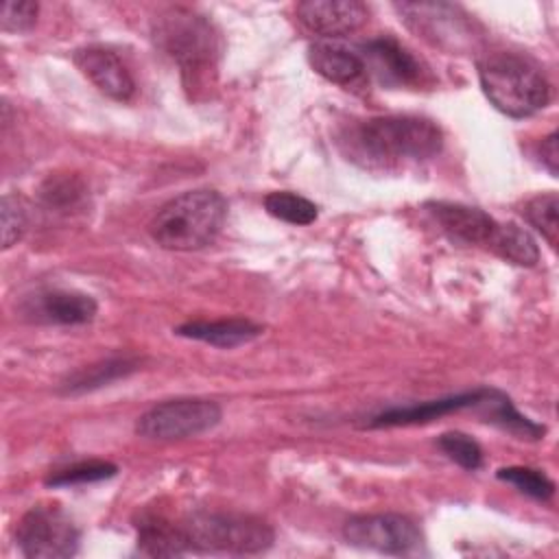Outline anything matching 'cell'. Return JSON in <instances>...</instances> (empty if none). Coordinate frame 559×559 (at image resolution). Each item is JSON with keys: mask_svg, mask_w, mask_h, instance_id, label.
I'll list each match as a JSON object with an SVG mask.
<instances>
[{"mask_svg": "<svg viewBox=\"0 0 559 559\" xmlns=\"http://www.w3.org/2000/svg\"><path fill=\"white\" fill-rule=\"evenodd\" d=\"M118 472L116 465L105 461H90V463H76L72 467H66L48 478V485L52 487H68V485H85V483H98L105 478H111Z\"/></svg>", "mask_w": 559, "mask_h": 559, "instance_id": "25", "label": "cell"}, {"mask_svg": "<svg viewBox=\"0 0 559 559\" xmlns=\"http://www.w3.org/2000/svg\"><path fill=\"white\" fill-rule=\"evenodd\" d=\"M308 57L314 72L343 87H360L369 76L362 55L338 41H314Z\"/></svg>", "mask_w": 559, "mask_h": 559, "instance_id": "14", "label": "cell"}, {"mask_svg": "<svg viewBox=\"0 0 559 559\" xmlns=\"http://www.w3.org/2000/svg\"><path fill=\"white\" fill-rule=\"evenodd\" d=\"M135 360L129 358H111L98 365H90L76 373H72L66 382H63V393H83V391H92L96 386H103L120 376H127L135 369Z\"/></svg>", "mask_w": 559, "mask_h": 559, "instance_id": "21", "label": "cell"}, {"mask_svg": "<svg viewBox=\"0 0 559 559\" xmlns=\"http://www.w3.org/2000/svg\"><path fill=\"white\" fill-rule=\"evenodd\" d=\"M35 17H37V2H28V0H22V2H4L2 4V28L4 31H11V33H20V31H28L33 24H35Z\"/></svg>", "mask_w": 559, "mask_h": 559, "instance_id": "28", "label": "cell"}, {"mask_svg": "<svg viewBox=\"0 0 559 559\" xmlns=\"http://www.w3.org/2000/svg\"><path fill=\"white\" fill-rule=\"evenodd\" d=\"M262 328L247 319H221V321H190L177 328L179 336L210 343L214 347H238L260 336Z\"/></svg>", "mask_w": 559, "mask_h": 559, "instance_id": "17", "label": "cell"}, {"mask_svg": "<svg viewBox=\"0 0 559 559\" xmlns=\"http://www.w3.org/2000/svg\"><path fill=\"white\" fill-rule=\"evenodd\" d=\"M354 159L365 166L395 168L402 164L426 162L441 151L439 127L419 116H382L358 122L347 140Z\"/></svg>", "mask_w": 559, "mask_h": 559, "instance_id": "1", "label": "cell"}, {"mask_svg": "<svg viewBox=\"0 0 559 559\" xmlns=\"http://www.w3.org/2000/svg\"><path fill=\"white\" fill-rule=\"evenodd\" d=\"M138 528V546L146 555H181L192 550L183 524L177 526L162 518H148Z\"/></svg>", "mask_w": 559, "mask_h": 559, "instance_id": "20", "label": "cell"}, {"mask_svg": "<svg viewBox=\"0 0 559 559\" xmlns=\"http://www.w3.org/2000/svg\"><path fill=\"white\" fill-rule=\"evenodd\" d=\"M474 408L491 424L504 428L507 432L520 437V439H539L544 435V426L531 421L528 417L520 415L511 400L496 391V389H480V395L474 404Z\"/></svg>", "mask_w": 559, "mask_h": 559, "instance_id": "18", "label": "cell"}, {"mask_svg": "<svg viewBox=\"0 0 559 559\" xmlns=\"http://www.w3.org/2000/svg\"><path fill=\"white\" fill-rule=\"evenodd\" d=\"M524 216L526 221L542 231V236L557 247L559 240V197L555 192H546V194H537L533 197L526 205H524Z\"/></svg>", "mask_w": 559, "mask_h": 559, "instance_id": "23", "label": "cell"}, {"mask_svg": "<svg viewBox=\"0 0 559 559\" xmlns=\"http://www.w3.org/2000/svg\"><path fill=\"white\" fill-rule=\"evenodd\" d=\"M48 197L50 203H72L76 201V197L81 194V188L66 179V181H57V183H50V188L44 192Z\"/></svg>", "mask_w": 559, "mask_h": 559, "instance_id": "29", "label": "cell"}, {"mask_svg": "<svg viewBox=\"0 0 559 559\" xmlns=\"http://www.w3.org/2000/svg\"><path fill=\"white\" fill-rule=\"evenodd\" d=\"M26 225H28V216H26L24 203L13 194H4V199H2V249L13 247L24 236Z\"/></svg>", "mask_w": 559, "mask_h": 559, "instance_id": "27", "label": "cell"}, {"mask_svg": "<svg viewBox=\"0 0 559 559\" xmlns=\"http://www.w3.org/2000/svg\"><path fill=\"white\" fill-rule=\"evenodd\" d=\"M74 63L109 98L124 103L133 96L135 83L116 52L100 46H90L74 52Z\"/></svg>", "mask_w": 559, "mask_h": 559, "instance_id": "13", "label": "cell"}, {"mask_svg": "<svg viewBox=\"0 0 559 559\" xmlns=\"http://www.w3.org/2000/svg\"><path fill=\"white\" fill-rule=\"evenodd\" d=\"M397 11L404 15L406 24L439 46L461 48L474 37L469 22L456 7L443 2H404L397 4Z\"/></svg>", "mask_w": 559, "mask_h": 559, "instance_id": "9", "label": "cell"}, {"mask_svg": "<svg viewBox=\"0 0 559 559\" xmlns=\"http://www.w3.org/2000/svg\"><path fill=\"white\" fill-rule=\"evenodd\" d=\"M221 406L212 400L181 397L148 408L135 424V432L155 441L197 437L221 421Z\"/></svg>", "mask_w": 559, "mask_h": 559, "instance_id": "5", "label": "cell"}, {"mask_svg": "<svg viewBox=\"0 0 559 559\" xmlns=\"http://www.w3.org/2000/svg\"><path fill=\"white\" fill-rule=\"evenodd\" d=\"M367 74H373L382 85L411 87L424 81L419 59L393 37H376L362 46Z\"/></svg>", "mask_w": 559, "mask_h": 559, "instance_id": "10", "label": "cell"}, {"mask_svg": "<svg viewBox=\"0 0 559 559\" xmlns=\"http://www.w3.org/2000/svg\"><path fill=\"white\" fill-rule=\"evenodd\" d=\"M299 22L323 37H343L358 31L369 11L358 0H308L297 4Z\"/></svg>", "mask_w": 559, "mask_h": 559, "instance_id": "11", "label": "cell"}, {"mask_svg": "<svg viewBox=\"0 0 559 559\" xmlns=\"http://www.w3.org/2000/svg\"><path fill=\"white\" fill-rule=\"evenodd\" d=\"M343 537L352 546L389 555H406L417 550L421 544V533L417 524L411 518L397 513L352 518L343 528Z\"/></svg>", "mask_w": 559, "mask_h": 559, "instance_id": "8", "label": "cell"}, {"mask_svg": "<svg viewBox=\"0 0 559 559\" xmlns=\"http://www.w3.org/2000/svg\"><path fill=\"white\" fill-rule=\"evenodd\" d=\"M190 548L212 552L253 555L273 544V528L253 515L242 513H210L201 511L183 524Z\"/></svg>", "mask_w": 559, "mask_h": 559, "instance_id": "4", "label": "cell"}, {"mask_svg": "<svg viewBox=\"0 0 559 559\" xmlns=\"http://www.w3.org/2000/svg\"><path fill=\"white\" fill-rule=\"evenodd\" d=\"M480 395V389L461 393V395H450L443 400H430L424 404H413V406H402V408H389L380 415H376L369 426L371 428H389V426H411V424H426L432 419H439L443 415H450L454 411L463 408H474L476 400Z\"/></svg>", "mask_w": 559, "mask_h": 559, "instance_id": "16", "label": "cell"}, {"mask_svg": "<svg viewBox=\"0 0 559 559\" xmlns=\"http://www.w3.org/2000/svg\"><path fill=\"white\" fill-rule=\"evenodd\" d=\"M98 306L94 297L79 293V290H41L26 299L24 312L44 323H57V325H81L94 319Z\"/></svg>", "mask_w": 559, "mask_h": 559, "instance_id": "12", "label": "cell"}, {"mask_svg": "<svg viewBox=\"0 0 559 559\" xmlns=\"http://www.w3.org/2000/svg\"><path fill=\"white\" fill-rule=\"evenodd\" d=\"M478 79L491 105L511 118L533 116L550 98V85L542 70L513 52L489 55L478 66Z\"/></svg>", "mask_w": 559, "mask_h": 559, "instance_id": "3", "label": "cell"}, {"mask_svg": "<svg viewBox=\"0 0 559 559\" xmlns=\"http://www.w3.org/2000/svg\"><path fill=\"white\" fill-rule=\"evenodd\" d=\"M539 159L542 164L550 170L552 177L559 173V148H557V133H550L548 138L542 140L539 144Z\"/></svg>", "mask_w": 559, "mask_h": 559, "instance_id": "30", "label": "cell"}, {"mask_svg": "<svg viewBox=\"0 0 559 559\" xmlns=\"http://www.w3.org/2000/svg\"><path fill=\"white\" fill-rule=\"evenodd\" d=\"M439 448L465 469H478L483 465L480 445L465 432H443L439 437Z\"/></svg>", "mask_w": 559, "mask_h": 559, "instance_id": "26", "label": "cell"}, {"mask_svg": "<svg viewBox=\"0 0 559 559\" xmlns=\"http://www.w3.org/2000/svg\"><path fill=\"white\" fill-rule=\"evenodd\" d=\"M157 41L183 72H203L212 63L214 35L210 24L192 13L166 15L157 26Z\"/></svg>", "mask_w": 559, "mask_h": 559, "instance_id": "7", "label": "cell"}, {"mask_svg": "<svg viewBox=\"0 0 559 559\" xmlns=\"http://www.w3.org/2000/svg\"><path fill=\"white\" fill-rule=\"evenodd\" d=\"M487 247L496 251L500 258L520 266H533L539 260L535 238L515 223H496Z\"/></svg>", "mask_w": 559, "mask_h": 559, "instance_id": "19", "label": "cell"}, {"mask_svg": "<svg viewBox=\"0 0 559 559\" xmlns=\"http://www.w3.org/2000/svg\"><path fill=\"white\" fill-rule=\"evenodd\" d=\"M498 478L511 483L515 489L535 500H548L555 493L552 480L544 472L533 467H504L498 472Z\"/></svg>", "mask_w": 559, "mask_h": 559, "instance_id": "24", "label": "cell"}, {"mask_svg": "<svg viewBox=\"0 0 559 559\" xmlns=\"http://www.w3.org/2000/svg\"><path fill=\"white\" fill-rule=\"evenodd\" d=\"M15 539L31 559H61L79 550V528L57 504L28 509L17 524Z\"/></svg>", "mask_w": 559, "mask_h": 559, "instance_id": "6", "label": "cell"}, {"mask_svg": "<svg viewBox=\"0 0 559 559\" xmlns=\"http://www.w3.org/2000/svg\"><path fill=\"white\" fill-rule=\"evenodd\" d=\"M428 207L437 223L443 227V231L465 245H487L496 227V221L478 207L445 201L430 203Z\"/></svg>", "mask_w": 559, "mask_h": 559, "instance_id": "15", "label": "cell"}, {"mask_svg": "<svg viewBox=\"0 0 559 559\" xmlns=\"http://www.w3.org/2000/svg\"><path fill=\"white\" fill-rule=\"evenodd\" d=\"M227 216V203L216 190H190L168 201L151 221L153 240L173 251H194L210 245Z\"/></svg>", "mask_w": 559, "mask_h": 559, "instance_id": "2", "label": "cell"}, {"mask_svg": "<svg viewBox=\"0 0 559 559\" xmlns=\"http://www.w3.org/2000/svg\"><path fill=\"white\" fill-rule=\"evenodd\" d=\"M264 207L271 216L290 225H310L317 221V205L301 194L282 190L264 197Z\"/></svg>", "mask_w": 559, "mask_h": 559, "instance_id": "22", "label": "cell"}]
</instances>
